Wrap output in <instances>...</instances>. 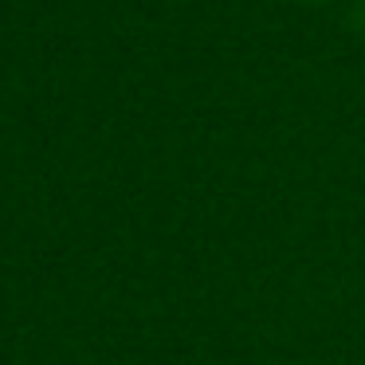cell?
<instances>
[]
</instances>
